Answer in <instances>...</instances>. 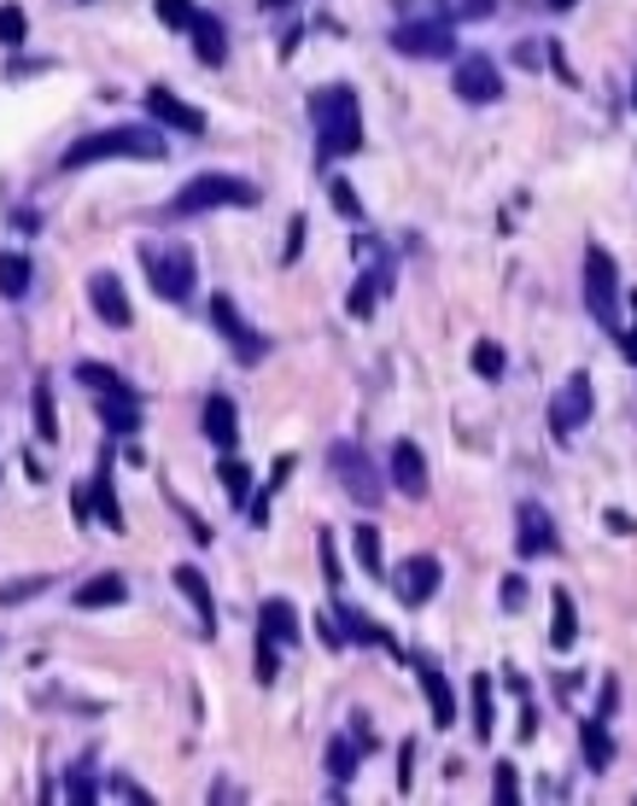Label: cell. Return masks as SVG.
Returning a JSON list of instances; mask_svg holds the SVG:
<instances>
[{"label":"cell","mask_w":637,"mask_h":806,"mask_svg":"<svg viewBox=\"0 0 637 806\" xmlns=\"http://www.w3.org/2000/svg\"><path fill=\"white\" fill-rule=\"evenodd\" d=\"M147 112L158 117V123H170V129H181V135H205V112L199 106H188V100H176L170 88H147Z\"/></svg>","instance_id":"cell-15"},{"label":"cell","mask_w":637,"mask_h":806,"mask_svg":"<svg viewBox=\"0 0 637 806\" xmlns=\"http://www.w3.org/2000/svg\"><path fill=\"white\" fill-rule=\"evenodd\" d=\"M299 252H304V217H293V222H286V263H299Z\"/></svg>","instance_id":"cell-44"},{"label":"cell","mask_w":637,"mask_h":806,"mask_svg":"<svg viewBox=\"0 0 637 806\" xmlns=\"http://www.w3.org/2000/svg\"><path fill=\"white\" fill-rule=\"evenodd\" d=\"M626 363L637 368V322H631V334H626Z\"/></svg>","instance_id":"cell-49"},{"label":"cell","mask_w":637,"mask_h":806,"mask_svg":"<svg viewBox=\"0 0 637 806\" xmlns=\"http://www.w3.org/2000/svg\"><path fill=\"white\" fill-rule=\"evenodd\" d=\"M498 731V713H491V672H474V736L491 742Z\"/></svg>","instance_id":"cell-30"},{"label":"cell","mask_w":637,"mask_h":806,"mask_svg":"<svg viewBox=\"0 0 637 806\" xmlns=\"http://www.w3.org/2000/svg\"><path fill=\"white\" fill-rule=\"evenodd\" d=\"M94 514L112 532H123V503H117V485H112V450H100V468H94Z\"/></svg>","instance_id":"cell-22"},{"label":"cell","mask_w":637,"mask_h":806,"mask_svg":"<svg viewBox=\"0 0 637 806\" xmlns=\"http://www.w3.org/2000/svg\"><path fill=\"white\" fill-rule=\"evenodd\" d=\"M176 590L194 603V614H199V631H205V637H217V596H211V578H205V573L188 562V567H176Z\"/></svg>","instance_id":"cell-17"},{"label":"cell","mask_w":637,"mask_h":806,"mask_svg":"<svg viewBox=\"0 0 637 806\" xmlns=\"http://www.w3.org/2000/svg\"><path fill=\"white\" fill-rule=\"evenodd\" d=\"M35 432H41V444H59V421H53V391H48V380L35 386Z\"/></svg>","instance_id":"cell-36"},{"label":"cell","mask_w":637,"mask_h":806,"mask_svg":"<svg viewBox=\"0 0 637 806\" xmlns=\"http://www.w3.org/2000/svg\"><path fill=\"white\" fill-rule=\"evenodd\" d=\"M129 603V578L123 573H94L88 585H76V608H117Z\"/></svg>","instance_id":"cell-20"},{"label":"cell","mask_w":637,"mask_h":806,"mask_svg":"<svg viewBox=\"0 0 637 806\" xmlns=\"http://www.w3.org/2000/svg\"><path fill=\"white\" fill-rule=\"evenodd\" d=\"M106 158H135V164H158L164 158V135L147 129V123H123V129H100V135H82L65 147L59 170H88V164H106Z\"/></svg>","instance_id":"cell-2"},{"label":"cell","mask_w":637,"mask_h":806,"mask_svg":"<svg viewBox=\"0 0 637 806\" xmlns=\"http://www.w3.org/2000/svg\"><path fill=\"white\" fill-rule=\"evenodd\" d=\"M24 35H30V18H24V7H12V0H7V7H0V41L18 48Z\"/></svg>","instance_id":"cell-39"},{"label":"cell","mask_w":637,"mask_h":806,"mask_svg":"<svg viewBox=\"0 0 637 806\" xmlns=\"http://www.w3.org/2000/svg\"><path fill=\"white\" fill-rule=\"evenodd\" d=\"M386 41H393L398 53H409V59H450V53H457V30H450V18H404Z\"/></svg>","instance_id":"cell-7"},{"label":"cell","mask_w":637,"mask_h":806,"mask_svg":"<svg viewBox=\"0 0 637 806\" xmlns=\"http://www.w3.org/2000/svg\"><path fill=\"white\" fill-rule=\"evenodd\" d=\"M521 736H526V742L539 736V713H532V708H521Z\"/></svg>","instance_id":"cell-48"},{"label":"cell","mask_w":637,"mask_h":806,"mask_svg":"<svg viewBox=\"0 0 637 806\" xmlns=\"http://www.w3.org/2000/svg\"><path fill=\"white\" fill-rule=\"evenodd\" d=\"M450 18H491L498 12V0H439Z\"/></svg>","instance_id":"cell-42"},{"label":"cell","mask_w":637,"mask_h":806,"mask_svg":"<svg viewBox=\"0 0 637 806\" xmlns=\"http://www.w3.org/2000/svg\"><path fill=\"white\" fill-rule=\"evenodd\" d=\"M304 112H311V129H316V153L322 158H352V153H363V100H357L352 82H322V88H311Z\"/></svg>","instance_id":"cell-1"},{"label":"cell","mask_w":637,"mask_h":806,"mask_svg":"<svg viewBox=\"0 0 637 806\" xmlns=\"http://www.w3.org/2000/svg\"><path fill=\"white\" fill-rule=\"evenodd\" d=\"M450 88H457V100H468V106H498V100H503L498 59H485V53H462V59H457V71H450Z\"/></svg>","instance_id":"cell-9"},{"label":"cell","mask_w":637,"mask_h":806,"mask_svg":"<svg viewBox=\"0 0 637 806\" xmlns=\"http://www.w3.org/2000/svg\"><path fill=\"white\" fill-rule=\"evenodd\" d=\"M140 269H147L153 293L164 304H188L194 299V252L188 245H140Z\"/></svg>","instance_id":"cell-4"},{"label":"cell","mask_w":637,"mask_h":806,"mask_svg":"<svg viewBox=\"0 0 637 806\" xmlns=\"http://www.w3.org/2000/svg\"><path fill=\"white\" fill-rule=\"evenodd\" d=\"M205 439H211L222 457L240 444V409H234L229 391H211V398H205Z\"/></svg>","instance_id":"cell-14"},{"label":"cell","mask_w":637,"mask_h":806,"mask_svg":"<svg viewBox=\"0 0 637 806\" xmlns=\"http://www.w3.org/2000/svg\"><path fill=\"white\" fill-rule=\"evenodd\" d=\"M286 473H293V457H281V462H275V473H270V485H263L258 498L246 503V514H252L258 526H270V503H275V491H281V480H286Z\"/></svg>","instance_id":"cell-31"},{"label":"cell","mask_w":637,"mask_h":806,"mask_svg":"<svg viewBox=\"0 0 637 806\" xmlns=\"http://www.w3.org/2000/svg\"><path fill=\"white\" fill-rule=\"evenodd\" d=\"M222 491H229V503H252V468L246 462H222Z\"/></svg>","instance_id":"cell-34"},{"label":"cell","mask_w":637,"mask_h":806,"mask_svg":"<svg viewBox=\"0 0 637 806\" xmlns=\"http://www.w3.org/2000/svg\"><path fill=\"white\" fill-rule=\"evenodd\" d=\"M439 562H434V555H409V562L398 567V578H393V590H398V603L404 608H421L427 603V596H434L439 590Z\"/></svg>","instance_id":"cell-12"},{"label":"cell","mask_w":637,"mask_h":806,"mask_svg":"<svg viewBox=\"0 0 637 806\" xmlns=\"http://www.w3.org/2000/svg\"><path fill=\"white\" fill-rule=\"evenodd\" d=\"M246 205H258L252 181H246V176H222V170H205L170 205H164V211H170V217H199V211H246Z\"/></svg>","instance_id":"cell-3"},{"label":"cell","mask_w":637,"mask_h":806,"mask_svg":"<svg viewBox=\"0 0 637 806\" xmlns=\"http://www.w3.org/2000/svg\"><path fill=\"white\" fill-rule=\"evenodd\" d=\"M585 310L608 327V334L620 327V269H614V258L603 245L585 252Z\"/></svg>","instance_id":"cell-6"},{"label":"cell","mask_w":637,"mask_h":806,"mask_svg":"<svg viewBox=\"0 0 637 806\" xmlns=\"http://www.w3.org/2000/svg\"><path fill=\"white\" fill-rule=\"evenodd\" d=\"M316 549H322V573H327V585H334V590H340V585H345V573H340V555H334V537H327V532H322V537H316Z\"/></svg>","instance_id":"cell-43"},{"label":"cell","mask_w":637,"mask_h":806,"mask_svg":"<svg viewBox=\"0 0 637 806\" xmlns=\"http://www.w3.org/2000/svg\"><path fill=\"white\" fill-rule=\"evenodd\" d=\"M393 485L404 491V498H427V457H421L416 439L393 444Z\"/></svg>","instance_id":"cell-16"},{"label":"cell","mask_w":637,"mask_h":806,"mask_svg":"<svg viewBox=\"0 0 637 806\" xmlns=\"http://www.w3.org/2000/svg\"><path fill=\"white\" fill-rule=\"evenodd\" d=\"M363 754H368V749H363L357 736H334V742H327V777L345 783V777L357 772V760H363Z\"/></svg>","instance_id":"cell-28"},{"label":"cell","mask_w":637,"mask_h":806,"mask_svg":"<svg viewBox=\"0 0 637 806\" xmlns=\"http://www.w3.org/2000/svg\"><path fill=\"white\" fill-rule=\"evenodd\" d=\"M550 608H556V626H550V649H573V637H579V614H573V596L556 590V596H550Z\"/></svg>","instance_id":"cell-29"},{"label":"cell","mask_w":637,"mask_h":806,"mask_svg":"<svg viewBox=\"0 0 637 806\" xmlns=\"http://www.w3.org/2000/svg\"><path fill=\"white\" fill-rule=\"evenodd\" d=\"M631 100H637V76H631Z\"/></svg>","instance_id":"cell-52"},{"label":"cell","mask_w":637,"mask_h":806,"mask_svg":"<svg viewBox=\"0 0 637 806\" xmlns=\"http://www.w3.org/2000/svg\"><path fill=\"white\" fill-rule=\"evenodd\" d=\"M340 626H345V637H352V643H386V649H393V655L404 660V649H398L393 637H386V631H380L368 614H357V608H340Z\"/></svg>","instance_id":"cell-27"},{"label":"cell","mask_w":637,"mask_h":806,"mask_svg":"<svg viewBox=\"0 0 637 806\" xmlns=\"http://www.w3.org/2000/svg\"><path fill=\"white\" fill-rule=\"evenodd\" d=\"M153 7H158V24H170V30H194V18H199L194 0H153Z\"/></svg>","instance_id":"cell-37"},{"label":"cell","mask_w":637,"mask_h":806,"mask_svg":"<svg viewBox=\"0 0 637 806\" xmlns=\"http://www.w3.org/2000/svg\"><path fill=\"white\" fill-rule=\"evenodd\" d=\"M263 637H275V643H299L304 637V619L286 596H270V603H263Z\"/></svg>","instance_id":"cell-23"},{"label":"cell","mask_w":637,"mask_h":806,"mask_svg":"<svg viewBox=\"0 0 637 806\" xmlns=\"http://www.w3.org/2000/svg\"><path fill=\"white\" fill-rule=\"evenodd\" d=\"M76 380L94 386V398H106V391H123V386H129V380H123L117 368H106V363H76Z\"/></svg>","instance_id":"cell-32"},{"label":"cell","mask_w":637,"mask_h":806,"mask_svg":"<svg viewBox=\"0 0 637 806\" xmlns=\"http://www.w3.org/2000/svg\"><path fill=\"white\" fill-rule=\"evenodd\" d=\"M327 468H334V480H340V491H345V498H352V503H363V509H380L386 485H380V473H375V462H368V450H363V444L340 439L334 450H327Z\"/></svg>","instance_id":"cell-5"},{"label":"cell","mask_w":637,"mask_h":806,"mask_svg":"<svg viewBox=\"0 0 637 806\" xmlns=\"http://www.w3.org/2000/svg\"><path fill=\"white\" fill-rule=\"evenodd\" d=\"M211 327H217V334L234 345V363H246V368L263 363V350H270V339H263L258 327L240 316V304H234L229 293H217V299H211Z\"/></svg>","instance_id":"cell-8"},{"label":"cell","mask_w":637,"mask_h":806,"mask_svg":"<svg viewBox=\"0 0 637 806\" xmlns=\"http://www.w3.org/2000/svg\"><path fill=\"white\" fill-rule=\"evenodd\" d=\"M544 7H550V12H573L579 0H544Z\"/></svg>","instance_id":"cell-50"},{"label":"cell","mask_w":637,"mask_h":806,"mask_svg":"<svg viewBox=\"0 0 637 806\" xmlns=\"http://www.w3.org/2000/svg\"><path fill=\"white\" fill-rule=\"evenodd\" d=\"M275 637H263L258 631V660H252V678H258V684H275V672H281V660H275Z\"/></svg>","instance_id":"cell-38"},{"label":"cell","mask_w":637,"mask_h":806,"mask_svg":"<svg viewBox=\"0 0 637 806\" xmlns=\"http://www.w3.org/2000/svg\"><path fill=\"white\" fill-rule=\"evenodd\" d=\"M521 603H526V578L509 573V578H503V608H521Z\"/></svg>","instance_id":"cell-45"},{"label":"cell","mask_w":637,"mask_h":806,"mask_svg":"<svg viewBox=\"0 0 637 806\" xmlns=\"http://www.w3.org/2000/svg\"><path fill=\"white\" fill-rule=\"evenodd\" d=\"M515 549L526 555V562H539V555H556L562 549V537H556V521H550V514L539 509V503H521L515 509Z\"/></svg>","instance_id":"cell-10"},{"label":"cell","mask_w":637,"mask_h":806,"mask_svg":"<svg viewBox=\"0 0 637 806\" xmlns=\"http://www.w3.org/2000/svg\"><path fill=\"white\" fill-rule=\"evenodd\" d=\"M188 35H194L199 65H222V59H229V30H222V18H217V12H199Z\"/></svg>","instance_id":"cell-19"},{"label":"cell","mask_w":637,"mask_h":806,"mask_svg":"<svg viewBox=\"0 0 637 806\" xmlns=\"http://www.w3.org/2000/svg\"><path fill=\"white\" fill-rule=\"evenodd\" d=\"M585 421H591V375H573L556 391V404H550V432L567 439V432H579Z\"/></svg>","instance_id":"cell-11"},{"label":"cell","mask_w":637,"mask_h":806,"mask_svg":"<svg viewBox=\"0 0 637 806\" xmlns=\"http://www.w3.org/2000/svg\"><path fill=\"white\" fill-rule=\"evenodd\" d=\"M468 363H474L480 380H498V375H503V345H498V339H480L474 350H468Z\"/></svg>","instance_id":"cell-33"},{"label":"cell","mask_w":637,"mask_h":806,"mask_svg":"<svg viewBox=\"0 0 637 806\" xmlns=\"http://www.w3.org/2000/svg\"><path fill=\"white\" fill-rule=\"evenodd\" d=\"M88 304H94V316L106 322V327H129V322H135L129 293H123V281L112 275V269H100V275L88 281Z\"/></svg>","instance_id":"cell-13"},{"label":"cell","mask_w":637,"mask_h":806,"mask_svg":"<svg viewBox=\"0 0 637 806\" xmlns=\"http://www.w3.org/2000/svg\"><path fill=\"white\" fill-rule=\"evenodd\" d=\"M30 281H35V269H30V252H0V299H30Z\"/></svg>","instance_id":"cell-24"},{"label":"cell","mask_w":637,"mask_h":806,"mask_svg":"<svg viewBox=\"0 0 637 806\" xmlns=\"http://www.w3.org/2000/svg\"><path fill=\"white\" fill-rule=\"evenodd\" d=\"M65 795H71V800H94V783H88V772H71Z\"/></svg>","instance_id":"cell-46"},{"label":"cell","mask_w":637,"mask_h":806,"mask_svg":"<svg viewBox=\"0 0 637 806\" xmlns=\"http://www.w3.org/2000/svg\"><path fill=\"white\" fill-rule=\"evenodd\" d=\"M386 286H393V269H375V275H363V281L352 286V293H345V310H352L357 322H368V316H375V304H380Z\"/></svg>","instance_id":"cell-25"},{"label":"cell","mask_w":637,"mask_h":806,"mask_svg":"<svg viewBox=\"0 0 637 806\" xmlns=\"http://www.w3.org/2000/svg\"><path fill=\"white\" fill-rule=\"evenodd\" d=\"M491 795H498V800H521V777H515L509 760H498V772H491Z\"/></svg>","instance_id":"cell-41"},{"label":"cell","mask_w":637,"mask_h":806,"mask_svg":"<svg viewBox=\"0 0 637 806\" xmlns=\"http://www.w3.org/2000/svg\"><path fill=\"white\" fill-rule=\"evenodd\" d=\"M100 421H106L117 439H123V432H140V398H135V386L106 391V398H100Z\"/></svg>","instance_id":"cell-21"},{"label":"cell","mask_w":637,"mask_h":806,"mask_svg":"<svg viewBox=\"0 0 637 806\" xmlns=\"http://www.w3.org/2000/svg\"><path fill=\"white\" fill-rule=\"evenodd\" d=\"M409 667H416L421 690H427V708H434V725H450V719H457V695H450L445 672L434 667V660H416V655H409Z\"/></svg>","instance_id":"cell-18"},{"label":"cell","mask_w":637,"mask_h":806,"mask_svg":"<svg viewBox=\"0 0 637 806\" xmlns=\"http://www.w3.org/2000/svg\"><path fill=\"white\" fill-rule=\"evenodd\" d=\"M579 742H585V760H591V772H608L614 766V736H608V719H585L579 725Z\"/></svg>","instance_id":"cell-26"},{"label":"cell","mask_w":637,"mask_h":806,"mask_svg":"<svg viewBox=\"0 0 637 806\" xmlns=\"http://www.w3.org/2000/svg\"><path fill=\"white\" fill-rule=\"evenodd\" d=\"M608 526L620 532V537H631V532H637V521H631V514H620V509H608Z\"/></svg>","instance_id":"cell-47"},{"label":"cell","mask_w":637,"mask_h":806,"mask_svg":"<svg viewBox=\"0 0 637 806\" xmlns=\"http://www.w3.org/2000/svg\"><path fill=\"white\" fill-rule=\"evenodd\" d=\"M327 199H334V211H340V217H363V199H357V188H352L345 176L327 181Z\"/></svg>","instance_id":"cell-40"},{"label":"cell","mask_w":637,"mask_h":806,"mask_svg":"<svg viewBox=\"0 0 637 806\" xmlns=\"http://www.w3.org/2000/svg\"><path fill=\"white\" fill-rule=\"evenodd\" d=\"M352 544H357V562H363V573L368 578H380L386 567H380V532L375 526H357V537H352Z\"/></svg>","instance_id":"cell-35"},{"label":"cell","mask_w":637,"mask_h":806,"mask_svg":"<svg viewBox=\"0 0 637 806\" xmlns=\"http://www.w3.org/2000/svg\"><path fill=\"white\" fill-rule=\"evenodd\" d=\"M263 7H286V0H263Z\"/></svg>","instance_id":"cell-51"}]
</instances>
